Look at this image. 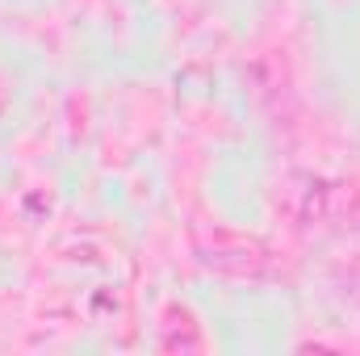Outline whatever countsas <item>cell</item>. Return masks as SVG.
<instances>
[{
    "label": "cell",
    "instance_id": "cell-1",
    "mask_svg": "<svg viewBox=\"0 0 360 356\" xmlns=\"http://www.w3.org/2000/svg\"><path fill=\"white\" fill-rule=\"evenodd\" d=\"M197 256H201L205 268H214L222 276H235V281H260V276H269V252L256 239H243V235L214 231V239L197 243Z\"/></svg>",
    "mask_w": 360,
    "mask_h": 356
}]
</instances>
